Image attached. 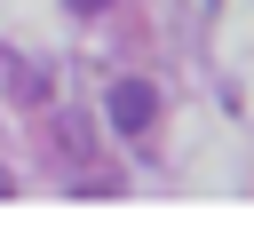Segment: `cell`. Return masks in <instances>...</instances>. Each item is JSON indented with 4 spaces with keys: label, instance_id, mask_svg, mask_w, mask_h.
I'll return each mask as SVG.
<instances>
[{
    "label": "cell",
    "instance_id": "cell-1",
    "mask_svg": "<svg viewBox=\"0 0 254 230\" xmlns=\"http://www.w3.org/2000/svg\"><path fill=\"white\" fill-rule=\"evenodd\" d=\"M103 111H111V127H119V135H143V127L159 119V87H151V79H119Z\"/></svg>",
    "mask_w": 254,
    "mask_h": 230
},
{
    "label": "cell",
    "instance_id": "cell-2",
    "mask_svg": "<svg viewBox=\"0 0 254 230\" xmlns=\"http://www.w3.org/2000/svg\"><path fill=\"white\" fill-rule=\"evenodd\" d=\"M0 95L24 103V111H40V103H48V71H40L32 56H16V48H0Z\"/></svg>",
    "mask_w": 254,
    "mask_h": 230
},
{
    "label": "cell",
    "instance_id": "cell-3",
    "mask_svg": "<svg viewBox=\"0 0 254 230\" xmlns=\"http://www.w3.org/2000/svg\"><path fill=\"white\" fill-rule=\"evenodd\" d=\"M64 8H71V16H103L111 0H64Z\"/></svg>",
    "mask_w": 254,
    "mask_h": 230
},
{
    "label": "cell",
    "instance_id": "cell-4",
    "mask_svg": "<svg viewBox=\"0 0 254 230\" xmlns=\"http://www.w3.org/2000/svg\"><path fill=\"white\" fill-rule=\"evenodd\" d=\"M8 190H16V182H8V167H0V198H8Z\"/></svg>",
    "mask_w": 254,
    "mask_h": 230
}]
</instances>
